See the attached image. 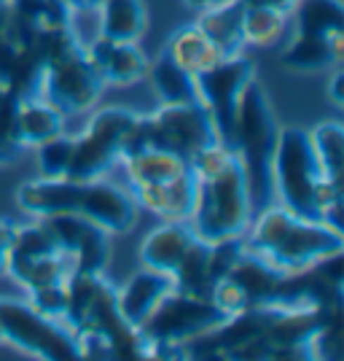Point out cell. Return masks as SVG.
<instances>
[{"label": "cell", "instance_id": "10", "mask_svg": "<svg viewBox=\"0 0 344 361\" xmlns=\"http://www.w3.org/2000/svg\"><path fill=\"white\" fill-rule=\"evenodd\" d=\"M0 337L22 356L35 359H78L75 334L68 324L35 313L27 300H0Z\"/></svg>", "mask_w": 344, "mask_h": 361}, {"label": "cell", "instance_id": "21", "mask_svg": "<svg viewBox=\"0 0 344 361\" xmlns=\"http://www.w3.org/2000/svg\"><path fill=\"white\" fill-rule=\"evenodd\" d=\"M285 27H288V11L285 8H277L269 3H255V0H242V46L272 49V46L283 41Z\"/></svg>", "mask_w": 344, "mask_h": 361}, {"label": "cell", "instance_id": "28", "mask_svg": "<svg viewBox=\"0 0 344 361\" xmlns=\"http://www.w3.org/2000/svg\"><path fill=\"white\" fill-rule=\"evenodd\" d=\"M226 3H231V0H189V6H196V8H218V6H226Z\"/></svg>", "mask_w": 344, "mask_h": 361}, {"label": "cell", "instance_id": "24", "mask_svg": "<svg viewBox=\"0 0 344 361\" xmlns=\"http://www.w3.org/2000/svg\"><path fill=\"white\" fill-rule=\"evenodd\" d=\"M240 19H242V0H231L226 6H218V8H205L196 25L224 49L226 57H234V54L242 51Z\"/></svg>", "mask_w": 344, "mask_h": 361}, {"label": "cell", "instance_id": "9", "mask_svg": "<svg viewBox=\"0 0 344 361\" xmlns=\"http://www.w3.org/2000/svg\"><path fill=\"white\" fill-rule=\"evenodd\" d=\"M103 90V78L91 68L84 49H73L57 60L44 62L27 94H38L49 106L57 108L62 116H68L97 106Z\"/></svg>", "mask_w": 344, "mask_h": 361}, {"label": "cell", "instance_id": "11", "mask_svg": "<svg viewBox=\"0 0 344 361\" xmlns=\"http://www.w3.org/2000/svg\"><path fill=\"white\" fill-rule=\"evenodd\" d=\"M255 78L253 62L242 54L226 57L215 68L205 73H196V90L199 103L212 114V121L218 127V137L231 146V127H234V106L242 90ZM234 149V146H231Z\"/></svg>", "mask_w": 344, "mask_h": 361}, {"label": "cell", "instance_id": "31", "mask_svg": "<svg viewBox=\"0 0 344 361\" xmlns=\"http://www.w3.org/2000/svg\"><path fill=\"white\" fill-rule=\"evenodd\" d=\"M97 3H100V0H84V8H94Z\"/></svg>", "mask_w": 344, "mask_h": 361}, {"label": "cell", "instance_id": "23", "mask_svg": "<svg viewBox=\"0 0 344 361\" xmlns=\"http://www.w3.org/2000/svg\"><path fill=\"white\" fill-rule=\"evenodd\" d=\"M342 30L331 35H312V32H296V38L285 49V62L299 71H314L326 62L339 65L342 62Z\"/></svg>", "mask_w": 344, "mask_h": 361}, {"label": "cell", "instance_id": "6", "mask_svg": "<svg viewBox=\"0 0 344 361\" xmlns=\"http://www.w3.org/2000/svg\"><path fill=\"white\" fill-rule=\"evenodd\" d=\"M224 321L226 316L210 297L172 288L140 324V331L148 340L151 356H156V350H167V356H183V348L191 340L215 331Z\"/></svg>", "mask_w": 344, "mask_h": 361}, {"label": "cell", "instance_id": "25", "mask_svg": "<svg viewBox=\"0 0 344 361\" xmlns=\"http://www.w3.org/2000/svg\"><path fill=\"white\" fill-rule=\"evenodd\" d=\"M310 143H312L314 157H317L320 167L326 170V176L342 183V162H344L342 124H336V121L317 124L312 133H310Z\"/></svg>", "mask_w": 344, "mask_h": 361}, {"label": "cell", "instance_id": "19", "mask_svg": "<svg viewBox=\"0 0 344 361\" xmlns=\"http://www.w3.org/2000/svg\"><path fill=\"white\" fill-rule=\"evenodd\" d=\"M162 51H165L175 65H180L183 71H189L191 75L205 73L210 68H215L221 60H226L224 49L215 44L196 22H191V25H186V27H180V30L172 32V35L167 38V44Z\"/></svg>", "mask_w": 344, "mask_h": 361}, {"label": "cell", "instance_id": "26", "mask_svg": "<svg viewBox=\"0 0 344 361\" xmlns=\"http://www.w3.org/2000/svg\"><path fill=\"white\" fill-rule=\"evenodd\" d=\"M38 149V167H41V176L44 178H68L70 173V162H73V149H75V137L73 135H60L44 140Z\"/></svg>", "mask_w": 344, "mask_h": 361}, {"label": "cell", "instance_id": "20", "mask_svg": "<svg viewBox=\"0 0 344 361\" xmlns=\"http://www.w3.org/2000/svg\"><path fill=\"white\" fill-rule=\"evenodd\" d=\"M94 14H97V35H105L110 41L140 44L148 27L143 0H100L94 6Z\"/></svg>", "mask_w": 344, "mask_h": 361}, {"label": "cell", "instance_id": "3", "mask_svg": "<svg viewBox=\"0 0 344 361\" xmlns=\"http://www.w3.org/2000/svg\"><path fill=\"white\" fill-rule=\"evenodd\" d=\"M277 124L272 114L269 97L258 81H250L234 106V127L231 146L240 154L245 167V178L253 200V211L258 213L272 202V154L277 140Z\"/></svg>", "mask_w": 344, "mask_h": 361}, {"label": "cell", "instance_id": "2", "mask_svg": "<svg viewBox=\"0 0 344 361\" xmlns=\"http://www.w3.org/2000/svg\"><path fill=\"white\" fill-rule=\"evenodd\" d=\"M245 245L285 275L312 270L344 251L342 229L296 216L277 202H269L255 213L245 232Z\"/></svg>", "mask_w": 344, "mask_h": 361}, {"label": "cell", "instance_id": "30", "mask_svg": "<svg viewBox=\"0 0 344 361\" xmlns=\"http://www.w3.org/2000/svg\"><path fill=\"white\" fill-rule=\"evenodd\" d=\"M62 3H68L73 11H78V8H84V0H62Z\"/></svg>", "mask_w": 344, "mask_h": 361}, {"label": "cell", "instance_id": "15", "mask_svg": "<svg viewBox=\"0 0 344 361\" xmlns=\"http://www.w3.org/2000/svg\"><path fill=\"white\" fill-rule=\"evenodd\" d=\"M196 243L194 229L189 221H165L156 226L153 232L146 235V240L140 245V259L148 270L165 272V275H175L180 267L183 256L189 254V248Z\"/></svg>", "mask_w": 344, "mask_h": 361}, {"label": "cell", "instance_id": "16", "mask_svg": "<svg viewBox=\"0 0 344 361\" xmlns=\"http://www.w3.org/2000/svg\"><path fill=\"white\" fill-rule=\"evenodd\" d=\"M135 197L137 208L151 213L162 221H189L194 208V173L186 178L170 180V183H146L129 189Z\"/></svg>", "mask_w": 344, "mask_h": 361}, {"label": "cell", "instance_id": "8", "mask_svg": "<svg viewBox=\"0 0 344 361\" xmlns=\"http://www.w3.org/2000/svg\"><path fill=\"white\" fill-rule=\"evenodd\" d=\"M137 119H140V114L121 106L94 111L84 133L73 135L75 149L68 178L94 180L108 176V170L119 162L127 149V140L132 135Z\"/></svg>", "mask_w": 344, "mask_h": 361}, {"label": "cell", "instance_id": "17", "mask_svg": "<svg viewBox=\"0 0 344 361\" xmlns=\"http://www.w3.org/2000/svg\"><path fill=\"white\" fill-rule=\"evenodd\" d=\"M172 288H175V281L170 275L146 267L116 291V307L129 326H140Z\"/></svg>", "mask_w": 344, "mask_h": 361}, {"label": "cell", "instance_id": "1", "mask_svg": "<svg viewBox=\"0 0 344 361\" xmlns=\"http://www.w3.org/2000/svg\"><path fill=\"white\" fill-rule=\"evenodd\" d=\"M16 202L35 219L73 213L105 229L108 235H124L137 224L135 197L127 186L113 180H75V178H35L16 189Z\"/></svg>", "mask_w": 344, "mask_h": 361}, {"label": "cell", "instance_id": "29", "mask_svg": "<svg viewBox=\"0 0 344 361\" xmlns=\"http://www.w3.org/2000/svg\"><path fill=\"white\" fill-rule=\"evenodd\" d=\"M339 84H342V73H336L333 84H331V92H333V103H336V106H342V97H339Z\"/></svg>", "mask_w": 344, "mask_h": 361}, {"label": "cell", "instance_id": "5", "mask_svg": "<svg viewBox=\"0 0 344 361\" xmlns=\"http://www.w3.org/2000/svg\"><path fill=\"white\" fill-rule=\"evenodd\" d=\"M323 178L329 176L314 157L310 133L299 127L277 130L274 154H272V200L296 216L317 219L314 192Z\"/></svg>", "mask_w": 344, "mask_h": 361}, {"label": "cell", "instance_id": "7", "mask_svg": "<svg viewBox=\"0 0 344 361\" xmlns=\"http://www.w3.org/2000/svg\"><path fill=\"white\" fill-rule=\"evenodd\" d=\"M218 137V127L212 121V114L202 103H189V106H162L148 116H140L127 140L124 154L143 146H156L172 154H180L183 159L191 162L199 149H205ZM121 154V157H124Z\"/></svg>", "mask_w": 344, "mask_h": 361}, {"label": "cell", "instance_id": "13", "mask_svg": "<svg viewBox=\"0 0 344 361\" xmlns=\"http://www.w3.org/2000/svg\"><path fill=\"white\" fill-rule=\"evenodd\" d=\"M84 54L91 68L100 73L105 87H129L148 75V57L137 44L110 41L105 35H94L84 46Z\"/></svg>", "mask_w": 344, "mask_h": 361}, {"label": "cell", "instance_id": "27", "mask_svg": "<svg viewBox=\"0 0 344 361\" xmlns=\"http://www.w3.org/2000/svg\"><path fill=\"white\" fill-rule=\"evenodd\" d=\"M25 294H27V305L35 313L65 324V313H68V288H65V283L32 288V291H25Z\"/></svg>", "mask_w": 344, "mask_h": 361}, {"label": "cell", "instance_id": "18", "mask_svg": "<svg viewBox=\"0 0 344 361\" xmlns=\"http://www.w3.org/2000/svg\"><path fill=\"white\" fill-rule=\"evenodd\" d=\"M14 130L22 149H35L65 133V116L38 94H19L14 103Z\"/></svg>", "mask_w": 344, "mask_h": 361}, {"label": "cell", "instance_id": "12", "mask_svg": "<svg viewBox=\"0 0 344 361\" xmlns=\"http://www.w3.org/2000/svg\"><path fill=\"white\" fill-rule=\"evenodd\" d=\"M49 235L60 245L65 254L73 259L75 272H100L103 275L108 254H110V243L108 232L91 224L81 216L73 213H57V216H44L41 219Z\"/></svg>", "mask_w": 344, "mask_h": 361}, {"label": "cell", "instance_id": "4", "mask_svg": "<svg viewBox=\"0 0 344 361\" xmlns=\"http://www.w3.org/2000/svg\"><path fill=\"white\" fill-rule=\"evenodd\" d=\"M194 208L189 216V226L196 238L205 243L242 238L255 216L242 162L212 178H194Z\"/></svg>", "mask_w": 344, "mask_h": 361}, {"label": "cell", "instance_id": "22", "mask_svg": "<svg viewBox=\"0 0 344 361\" xmlns=\"http://www.w3.org/2000/svg\"><path fill=\"white\" fill-rule=\"evenodd\" d=\"M153 92L159 94L162 106H189L199 103V90H196V75L183 71L180 65L167 57L165 51H159V57L148 62V75Z\"/></svg>", "mask_w": 344, "mask_h": 361}, {"label": "cell", "instance_id": "32", "mask_svg": "<svg viewBox=\"0 0 344 361\" xmlns=\"http://www.w3.org/2000/svg\"><path fill=\"white\" fill-rule=\"evenodd\" d=\"M3 6H8V0H0V8H3Z\"/></svg>", "mask_w": 344, "mask_h": 361}, {"label": "cell", "instance_id": "14", "mask_svg": "<svg viewBox=\"0 0 344 361\" xmlns=\"http://www.w3.org/2000/svg\"><path fill=\"white\" fill-rule=\"evenodd\" d=\"M119 162L124 165L127 189L146 186V183H170V180L191 176L189 159H183L180 154H172L167 149H156V146H143V149L129 151Z\"/></svg>", "mask_w": 344, "mask_h": 361}]
</instances>
